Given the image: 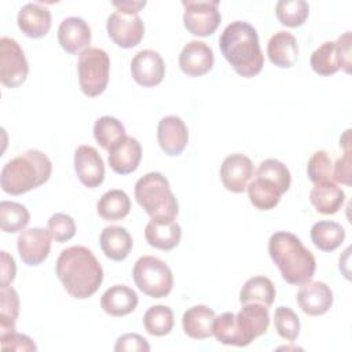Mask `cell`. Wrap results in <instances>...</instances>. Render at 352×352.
<instances>
[{"instance_id": "2e32d148", "label": "cell", "mask_w": 352, "mask_h": 352, "mask_svg": "<svg viewBox=\"0 0 352 352\" xmlns=\"http://www.w3.org/2000/svg\"><path fill=\"white\" fill-rule=\"evenodd\" d=\"M157 139L161 150L166 155H179L188 143L187 125L177 116H166L158 122Z\"/></svg>"}, {"instance_id": "d590c367", "label": "cell", "mask_w": 352, "mask_h": 352, "mask_svg": "<svg viewBox=\"0 0 352 352\" xmlns=\"http://www.w3.org/2000/svg\"><path fill=\"white\" fill-rule=\"evenodd\" d=\"M19 314V297L14 287L0 286V333L15 330Z\"/></svg>"}, {"instance_id": "6da1fadb", "label": "cell", "mask_w": 352, "mask_h": 352, "mask_svg": "<svg viewBox=\"0 0 352 352\" xmlns=\"http://www.w3.org/2000/svg\"><path fill=\"white\" fill-rule=\"evenodd\" d=\"M55 272L65 290L74 298L84 300L96 293L103 282V268L92 250L70 246L60 252Z\"/></svg>"}, {"instance_id": "d6a6232c", "label": "cell", "mask_w": 352, "mask_h": 352, "mask_svg": "<svg viewBox=\"0 0 352 352\" xmlns=\"http://www.w3.org/2000/svg\"><path fill=\"white\" fill-rule=\"evenodd\" d=\"M125 136V126L116 117L103 116L94 124V138L106 151L114 147Z\"/></svg>"}, {"instance_id": "ee69618b", "label": "cell", "mask_w": 352, "mask_h": 352, "mask_svg": "<svg viewBox=\"0 0 352 352\" xmlns=\"http://www.w3.org/2000/svg\"><path fill=\"white\" fill-rule=\"evenodd\" d=\"M116 352H124V351H139V352H148L150 344L148 341L136 333H126L117 338L114 345Z\"/></svg>"}, {"instance_id": "1f68e13d", "label": "cell", "mask_w": 352, "mask_h": 352, "mask_svg": "<svg viewBox=\"0 0 352 352\" xmlns=\"http://www.w3.org/2000/svg\"><path fill=\"white\" fill-rule=\"evenodd\" d=\"M311 67L319 76H331L341 69L336 41L322 43L311 55Z\"/></svg>"}, {"instance_id": "5b68a950", "label": "cell", "mask_w": 352, "mask_h": 352, "mask_svg": "<svg viewBox=\"0 0 352 352\" xmlns=\"http://www.w3.org/2000/svg\"><path fill=\"white\" fill-rule=\"evenodd\" d=\"M135 198L151 219H176L179 213L169 182L160 172H148L135 183Z\"/></svg>"}, {"instance_id": "277c9868", "label": "cell", "mask_w": 352, "mask_h": 352, "mask_svg": "<svg viewBox=\"0 0 352 352\" xmlns=\"http://www.w3.org/2000/svg\"><path fill=\"white\" fill-rule=\"evenodd\" d=\"M52 172L51 160L40 150L30 148L10 160L1 169L0 186L11 195L25 194L44 184Z\"/></svg>"}, {"instance_id": "3957f363", "label": "cell", "mask_w": 352, "mask_h": 352, "mask_svg": "<svg viewBox=\"0 0 352 352\" xmlns=\"http://www.w3.org/2000/svg\"><path fill=\"white\" fill-rule=\"evenodd\" d=\"M268 253L287 283L302 285L312 279L316 260L294 234L287 231L274 232L268 241Z\"/></svg>"}, {"instance_id": "8992f818", "label": "cell", "mask_w": 352, "mask_h": 352, "mask_svg": "<svg viewBox=\"0 0 352 352\" xmlns=\"http://www.w3.org/2000/svg\"><path fill=\"white\" fill-rule=\"evenodd\" d=\"M78 84L84 95L89 98L99 96L104 92L109 74H110V58L109 54L96 47H89L78 55L77 63Z\"/></svg>"}, {"instance_id": "e575fe53", "label": "cell", "mask_w": 352, "mask_h": 352, "mask_svg": "<svg viewBox=\"0 0 352 352\" xmlns=\"http://www.w3.org/2000/svg\"><path fill=\"white\" fill-rule=\"evenodd\" d=\"M175 324L173 311L166 305H153L143 315V326L146 331L155 337L170 333Z\"/></svg>"}, {"instance_id": "9a60e30c", "label": "cell", "mask_w": 352, "mask_h": 352, "mask_svg": "<svg viewBox=\"0 0 352 352\" xmlns=\"http://www.w3.org/2000/svg\"><path fill=\"white\" fill-rule=\"evenodd\" d=\"M132 78L142 87H155L165 76V62L154 50L139 51L131 62Z\"/></svg>"}, {"instance_id": "9c48e42d", "label": "cell", "mask_w": 352, "mask_h": 352, "mask_svg": "<svg viewBox=\"0 0 352 352\" xmlns=\"http://www.w3.org/2000/svg\"><path fill=\"white\" fill-rule=\"evenodd\" d=\"M29 63L22 47L11 37L0 38V81L8 88H16L25 82Z\"/></svg>"}, {"instance_id": "74e56055", "label": "cell", "mask_w": 352, "mask_h": 352, "mask_svg": "<svg viewBox=\"0 0 352 352\" xmlns=\"http://www.w3.org/2000/svg\"><path fill=\"white\" fill-rule=\"evenodd\" d=\"M307 173L314 184L336 183L333 179V161L327 151H315L307 164Z\"/></svg>"}, {"instance_id": "f35d334b", "label": "cell", "mask_w": 352, "mask_h": 352, "mask_svg": "<svg viewBox=\"0 0 352 352\" xmlns=\"http://www.w3.org/2000/svg\"><path fill=\"white\" fill-rule=\"evenodd\" d=\"M274 326L276 333L290 342L297 340L300 334V319L297 314L289 307H278L274 312Z\"/></svg>"}, {"instance_id": "83f0119b", "label": "cell", "mask_w": 352, "mask_h": 352, "mask_svg": "<svg viewBox=\"0 0 352 352\" xmlns=\"http://www.w3.org/2000/svg\"><path fill=\"white\" fill-rule=\"evenodd\" d=\"M309 199L316 212L322 214H334L344 205L345 192L336 183L315 184L309 192Z\"/></svg>"}, {"instance_id": "30bf717a", "label": "cell", "mask_w": 352, "mask_h": 352, "mask_svg": "<svg viewBox=\"0 0 352 352\" xmlns=\"http://www.w3.org/2000/svg\"><path fill=\"white\" fill-rule=\"evenodd\" d=\"M109 37L121 48L136 47L144 36V23L138 14L114 11L106 23Z\"/></svg>"}, {"instance_id": "b9f144b4", "label": "cell", "mask_w": 352, "mask_h": 352, "mask_svg": "<svg viewBox=\"0 0 352 352\" xmlns=\"http://www.w3.org/2000/svg\"><path fill=\"white\" fill-rule=\"evenodd\" d=\"M47 230L55 242H67L76 235V223L66 213H55L48 219Z\"/></svg>"}, {"instance_id": "4316f807", "label": "cell", "mask_w": 352, "mask_h": 352, "mask_svg": "<svg viewBox=\"0 0 352 352\" xmlns=\"http://www.w3.org/2000/svg\"><path fill=\"white\" fill-rule=\"evenodd\" d=\"M216 314L208 305H194L188 308L182 318V326L184 333L194 340H205L213 336L212 326Z\"/></svg>"}, {"instance_id": "cb8c5ba5", "label": "cell", "mask_w": 352, "mask_h": 352, "mask_svg": "<svg viewBox=\"0 0 352 352\" xmlns=\"http://www.w3.org/2000/svg\"><path fill=\"white\" fill-rule=\"evenodd\" d=\"M138 294L126 285H114L109 287L100 298L102 309L110 316H125L138 307Z\"/></svg>"}, {"instance_id": "5bb4252c", "label": "cell", "mask_w": 352, "mask_h": 352, "mask_svg": "<svg viewBox=\"0 0 352 352\" xmlns=\"http://www.w3.org/2000/svg\"><path fill=\"white\" fill-rule=\"evenodd\" d=\"M74 170L78 180L88 188L103 183L104 162L98 150L89 144H81L74 151Z\"/></svg>"}, {"instance_id": "4fadbf2b", "label": "cell", "mask_w": 352, "mask_h": 352, "mask_svg": "<svg viewBox=\"0 0 352 352\" xmlns=\"http://www.w3.org/2000/svg\"><path fill=\"white\" fill-rule=\"evenodd\" d=\"M51 235L48 230L34 227L22 231L16 239L18 253L26 265H38L50 254Z\"/></svg>"}, {"instance_id": "f546056e", "label": "cell", "mask_w": 352, "mask_h": 352, "mask_svg": "<svg viewBox=\"0 0 352 352\" xmlns=\"http://www.w3.org/2000/svg\"><path fill=\"white\" fill-rule=\"evenodd\" d=\"M275 294L276 290L272 280L264 275H256L243 283L239 292V302L242 305L248 302H260L265 307H271Z\"/></svg>"}, {"instance_id": "7a4b0ae2", "label": "cell", "mask_w": 352, "mask_h": 352, "mask_svg": "<svg viewBox=\"0 0 352 352\" xmlns=\"http://www.w3.org/2000/svg\"><path fill=\"white\" fill-rule=\"evenodd\" d=\"M219 45L223 56L242 77L257 76L264 66L256 29L245 21H234L223 30Z\"/></svg>"}, {"instance_id": "f6af8a7d", "label": "cell", "mask_w": 352, "mask_h": 352, "mask_svg": "<svg viewBox=\"0 0 352 352\" xmlns=\"http://www.w3.org/2000/svg\"><path fill=\"white\" fill-rule=\"evenodd\" d=\"M351 148H344V155L333 164V179L337 183L351 186Z\"/></svg>"}, {"instance_id": "f1b7e54d", "label": "cell", "mask_w": 352, "mask_h": 352, "mask_svg": "<svg viewBox=\"0 0 352 352\" xmlns=\"http://www.w3.org/2000/svg\"><path fill=\"white\" fill-rule=\"evenodd\" d=\"M96 210L103 220L117 221L128 216L131 210V199L125 191L113 188L99 198Z\"/></svg>"}, {"instance_id": "7402d4cb", "label": "cell", "mask_w": 352, "mask_h": 352, "mask_svg": "<svg viewBox=\"0 0 352 352\" xmlns=\"http://www.w3.org/2000/svg\"><path fill=\"white\" fill-rule=\"evenodd\" d=\"M147 243L160 250H172L182 238V228L175 219H151L144 228Z\"/></svg>"}, {"instance_id": "44dd1931", "label": "cell", "mask_w": 352, "mask_h": 352, "mask_svg": "<svg viewBox=\"0 0 352 352\" xmlns=\"http://www.w3.org/2000/svg\"><path fill=\"white\" fill-rule=\"evenodd\" d=\"M16 22L25 36L40 38L51 29V12L41 3H28L19 10Z\"/></svg>"}, {"instance_id": "c3c4849f", "label": "cell", "mask_w": 352, "mask_h": 352, "mask_svg": "<svg viewBox=\"0 0 352 352\" xmlns=\"http://www.w3.org/2000/svg\"><path fill=\"white\" fill-rule=\"evenodd\" d=\"M111 4L117 8V11H122L126 14H138L146 6V1L121 0V1H111Z\"/></svg>"}, {"instance_id": "52a82bcc", "label": "cell", "mask_w": 352, "mask_h": 352, "mask_svg": "<svg viewBox=\"0 0 352 352\" xmlns=\"http://www.w3.org/2000/svg\"><path fill=\"white\" fill-rule=\"evenodd\" d=\"M132 276L138 289L148 297H166L173 287L172 270L158 257L143 256L136 260Z\"/></svg>"}, {"instance_id": "7c38bea8", "label": "cell", "mask_w": 352, "mask_h": 352, "mask_svg": "<svg viewBox=\"0 0 352 352\" xmlns=\"http://www.w3.org/2000/svg\"><path fill=\"white\" fill-rule=\"evenodd\" d=\"M254 175L252 160L241 153L230 154L220 166V179L223 186L231 192H243Z\"/></svg>"}, {"instance_id": "d4e9b609", "label": "cell", "mask_w": 352, "mask_h": 352, "mask_svg": "<svg viewBox=\"0 0 352 352\" xmlns=\"http://www.w3.org/2000/svg\"><path fill=\"white\" fill-rule=\"evenodd\" d=\"M253 180L249 182L246 190L250 204L260 210L274 209L282 197V190L271 177L264 175H253Z\"/></svg>"}, {"instance_id": "4dcf8cb0", "label": "cell", "mask_w": 352, "mask_h": 352, "mask_svg": "<svg viewBox=\"0 0 352 352\" xmlns=\"http://www.w3.org/2000/svg\"><path fill=\"white\" fill-rule=\"evenodd\" d=\"M311 239L319 250L333 252L344 242L345 230L336 221L320 220L311 227Z\"/></svg>"}, {"instance_id": "e0dca14e", "label": "cell", "mask_w": 352, "mask_h": 352, "mask_svg": "<svg viewBox=\"0 0 352 352\" xmlns=\"http://www.w3.org/2000/svg\"><path fill=\"white\" fill-rule=\"evenodd\" d=\"M296 300L304 314L309 316H320L331 308L333 292L324 282L309 280L301 285Z\"/></svg>"}, {"instance_id": "d6986e66", "label": "cell", "mask_w": 352, "mask_h": 352, "mask_svg": "<svg viewBox=\"0 0 352 352\" xmlns=\"http://www.w3.org/2000/svg\"><path fill=\"white\" fill-rule=\"evenodd\" d=\"M58 41L69 54L84 51L91 44V28L80 16H67L58 28Z\"/></svg>"}, {"instance_id": "ab89813d", "label": "cell", "mask_w": 352, "mask_h": 352, "mask_svg": "<svg viewBox=\"0 0 352 352\" xmlns=\"http://www.w3.org/2000/svg\"><path fill=\"white\" fill-rule=\"evenodd\" d=\"M212 331L220 344L242 346L235 323V314L223 312L220 316H216L213 320Z\"/></svg>"}, {"instance_id": "7dc6e473", "label": "cell", "mask_w": 352, "mask_h": 352, "mask_svg": "<svg viewBox=\"0 0 352 352\" xmlns=\"http://www.w3.org/2000/svg\"><path fill=\"white\" fill-rule=\"evenodd\" d=\"M0 263H1V285H10L15 279L16 265L12 258L6 250L0 252Z\"/></svg>"}, {"instance_id": "836d02e7", "label": "cell", "mask_w": 352, "mask_h": 352, "mask_svg": "<svg viewBox=\"0 0 352 352\" xmlns=\"http://www.w3.org/2000/svg\"><path fill=\"white\" fill-rule=\"evenodd\" d=\"M30 221V213L19 202L1 201L0 202V228L3 232L22 231Z\"/></svg>"}, {"instance_id": "7bdbcfd3", "label": "cell", "mask_w": 352, "mask_h": 352, "mask_svg": "<svg viewBox=\"0 0 352 352\" xmlns=\"http://www.w3.org/2000/svg\"><path fill=\"white\" fill-rule=\"evenodd\" d=\"M0 345L3 351H18V352L37 351V345L29 336L18 333L15 330L0 333Z\"/></svg>"}, {"instance_id": "ffe728a7", "label": "cell", "mask_w": 352, "mask_h": 352, "mask_svg": "<svg viewBox=\"0 0 352 352\" xmlns=\"http://www.w3.org/2000/svg\"><path fill=\"white\" fill-rule=\"evenodd\" d=\"M142 160V146L132 136L122 138L109 150V165L118 175H128L138 169Z\"/></svg>"}, {"instance_id": "ac0fdd59", "label": "cell", "mask_w": 352, "mask_h": 352, "mask_svg": "<svg viewBox=\"0 0 352 352\" xmlns=\"http://www.w3.org/2000/svg\"><path fill=\"white\" fill-rule=\"evenodd\" d=\"M213 50L206 43L198 40L188 41L179 55V66L190 77L206 74L213 67Z\"/></svg>"}, {"instance_id": "484cf974", "label": "cell", "mask_w": 352, "mask_h": 352, "mask_svg": "<svg viewBox=\"0 0 352 352\" xmlns=\"http://www.w3.org/2000/svg\"><path fill=\"white\" fill-rule=\"evenodd\" d=\"M99 245L107 258L122 261L131 253L133 241L126 228L121 226H109L100 232Z\"/></svg>"}, {"instance_id": "bcb514c9", "label": "cell", "mask_w": 352, "mask_h": 352, "mask_svg": "<svg viewBox=\"0 0 352 352\" xmlns=\"http://www.w3.org/2000/svg\"><path fill=\"white\" fill-rule=\"evenodd\" d=\"M351 32H345L336 41L341 60V69L348 74L351 73Z\"/></svg>"}, {"instance_id": "ba28073f", "label": "cell", "mask_w": 352, "mask_h": 352, "mask_svg": "<svg viewBox=\"0 0 352 352\" xmlns=\"http://www.w3.org/2000/svg\"><path fill=\"white\" fill-rule=\"evenodd\" d=\"M219 4V0H183L184 28L198 37L213 34L221 22Z\"/></svg>"}, {"instance_id": "8d00e7d4", "label": "cell", "mask_w": 352, "mask_h": 352, "mask_svg": "<svg viewBox=\"0 0 352 352\" xmlns=\"http://www.w3.org/2000/svg\"><path fill=\"white\" fill-rule=\"evenodd\" d=\"M276 18L289 28L301 26L309 14V6L305 0H280L275 6Z\"/></svg>"}, {"instance_id": "603a6c76", "label": "cell", "mask_w": 352, "mask_h": 352, "mask_svg": "<svg viewBox=\"0 0 352 352\" xmlns=\"http://www.w3.org/2000/svg\"><path fill=\"white\" fill-rule=\"evenodd\" d=\"M267 55L271 63L280 69L294 66L298 59V44L296 37L286 30H279L272 34L267 44Z\"/></svg>"}, {"instance_id": "8fae6325", "label": "cell", "mask_w": 352, "mask_h": 352, "mask_svg": "<svg viewBox=\"0 0 352 352\" xmlns=\"http://www.w3.org/2000/svg\"><path fill=\"white\" fill-rule=\"evenodd\" d=\"M235 323L242 346L249 345L254 338L263 336L270 324L268 307L260 302L243 304L235 315Z\"/></svg>"}, {"instance_id": "60d3db41", "label": "cell", "mask_w": 352, "mask_h": 352, "mask_svg": "<svg viewBox=\"0 0 352 352\" xmlns=\"http://www.w3.org/2000/svg\"><path fill=\"white\" fill-rule=\"evenodd\" d=\"M254 173L271 177L274 182H276V184L280 187L283 194L289 190L290 183H292L290 170L287 169V166L283 162H280L279 160H275V158H267L263 162H260V165Z\"/></svg>"}]
</instances>
